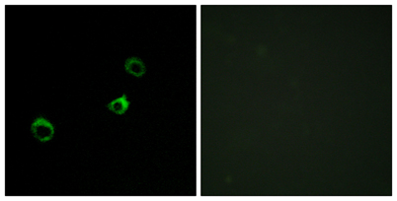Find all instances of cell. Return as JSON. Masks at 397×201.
Segmentation results:
<instances>
[{
	"mask_svg": "<svg viewBox=\"0 0 397 201\" xmlns=\"http://www.w3.org/2000/svg\"><path fill=\"white\" fill-rule=\"evenodd\" d=\"M31 132L38 141L48 142L53 138L55 134V128L49 120L40 116L32 123Z\"/></svg>",
	"mask_w": 397,
	"mask_h": 201,
	"instance_id": "cell-1",
	"label": "cell"
},
{
	"mask_svg": "<svg viewBox=\"0 0 397 201\" xmlns=\"http://www.w3.org/2000/svg\"><path fill=\"white\" fill-rule=\"evenodd\" d=\"M125 68L127 72L136 77H141L146 73V66L144 62L138 57L129 58L125 63Z\"/></svg>",
	"mask_w": 397,
	"mask_h": 201,
	"instance_id": "cell-2",
	"label": "cell"
},
{
	"mask_svg": "<svg viewBox=\"0 0 397 201\" xmlns=\"http://www.w3.org/2000/svg\"><path fill=\"white\" fill-rule=\"evenodd\" d=\"M130 106V101L128 100L127 96L124 94L122 97L116 99V100H112L109 104H108V108L117 113V114H123L125 113L128 108Z\"/></svg>",
	"mask_w": 397,
	"mask_h": 201,
	"instance_id": "cell-3",
	"label": "cell"
}]
</instances>
